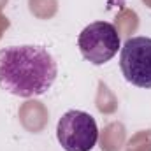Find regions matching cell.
<instances>
[{
  "label": "cell",
  "mask_w": 151,
  "mask_h": 151,
  "mask_svg": "<svg viewBox=\"0 0 151 151\" xmlns=\"http://www.w3.org/2000/svg\"><path fill=\"white\" fill-rule=\"evenodd\" d=\"M58 76V65L42 46H11L0 49V88L21 99L47 93Z\"/></svg>",
  "instance_id": "6da1fadb"
},
{
  "label": "cell",
  "mask_w": 151,
  "mask_h": 151,
  "mask_svg": "<svg viewBox=\"0 0 151 151\" xmlns=\"http://www.w3.org/2000/svg\"><path fill=\"white\" fill-rule=\"evenodd\" d=\"M56 139L65 151H91L99 141L97 121L84 111H67L58 119Z\"/></svg>",
  "instance_id": "7a4b0ae2"
},
{
  "label": "cell",
  "mask_w": 151,
  "mask_h": 151,
  "mask_svg": "<svg viewBox=\"0 0 151 151\" xmlns=\"http://www.w3.org/2000/svg\"><path fill=\"white\" fill-rule=\"evenodd\" d=\"M77 47L84 60H88L93 65H104L121 47L118 30L113 23L107 21L90 23L79 34Z\"/></svg>",
  "instance_id": "3957f363"
},
{
  "label": "cell",
  "mask_w": 151,
  "mask_h": 151,
  "mask_svg": "<svg viewBox=\"0 0 151 151\" xmlns=\"http://www.w3.org/2000/svg\"><path fill=\"white\" fill-rule=\"evenodd\" d=\"M119 69L130 84L151 88V39L142 35L127 39L119 55Z\"/></svg>",
  "instance_id": "277c9868"
}]
</instances>
